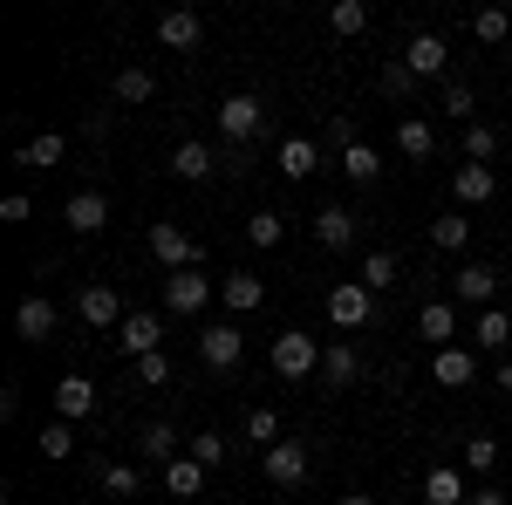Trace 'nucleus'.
<instances>
[{
  "label": "nucleus",
  "mask_w": 512,
  "mask_h": 505,
  "mask_svg": "<svg viewBox=\"0 0 512 505\" xmlns=\"http://www.w3.org/2000/svg\"><path fill=\"white\" fill-rule=\"evenodd\" d=\"M137 451H144V465H171V458H185V451H178V430L171 424H144L137 430Z\"/></svg>",
  "instance_id": "412c9836"
},
{
  "label": "nucleus",
  "mask_w": 512,
  "mask_h": 505,
  "mask_svg": "<svg viewBox=\"0 0 512 505\" xmlns=\"http://www.w3.org/2000/svg\"><path fill=\"white\" fill-rule=\"evenodd\" d=\"M96 485H103L110 499H137V492H144V471H137V465H103Z\"/></svg>",
  "instance_id": "473e14b6"
},
{
  "label": "nucleus",
  "mask_w": 512,
  "mask_h": 505,
  "mask_svg": "<svg viewBox=\"0 0 512 505\" xmlns=\"http://www.w3.org/2000/svg\"><path fill=\"white\" fill-rule=\"evenodd\" d=\"M342 178H349V185H376V178H383V157H376V144H355V151H342Z\"/></svg>",
  "instance_id": "c85d7f7f"
},
{
  "label": "nucleus",
  "mask_w": 512,
  "mask_h": 505,
  "mask_svg": "<svg viewBox=\"0 0 512 505\" xmlns=\"http://www.w3.org/2000/svg\"><path fill=\"white\" fill-rule=\"evenodd\" d=\"M472 376H478V355H472V349H437V355H431V383L465 389Z\"/></svg>",
  "instance_id": "f3484780"
},
{
  "label": "nucleus",
  "mask_w": 512,
  "mask_h": 505,
  "mask_svg": "<svg viewBox=\"0 0 512 505\" xmlns=\"http://www.w3.org/2000/svg\"><path fill=\"white\" fill-rule=\"evenodd\" d=\"M260 123H267V103H260V96H226V103H219V137H226V144H253Z\"/></svg>",
  "instance_id": "7ed1b4c3"
},
{
  "label": "nucleus",
  "mask_w": 512,
  "mask_h": 505,
  "mask_svg": "<svg viewBox=\"0 0 512 505\" xmlns=\"http://www.w3.org/2000/svg\"><path fill=\"white\" fill-rule=\"evenodd\" d=\"M158 96V76L151 69H123L117 76V103H151Z\"/></svg>",
  "instance_id": "e433bc0d"
},
{
  "label": "nucleus",
  "mask_w": 512,
  "mask_h": 505,
  "mask_svg": "<svg viewBox=\"0 0 512 505\" xmlns=\"http://www.w3.org/2000/svg\"><path fill=\"white\" fill-rule=\"evenodd\" d=\"M69 451H76V424H69V417H55V424L41 430V458H69Z\"/></svg>",
  "instance_id": "a19ab883"
},
{
  "label": "nucleus",
  "mask_w": 512,
  "mask_h": 505,
  "mask_svg": "<svg viewBox=\"0 0 512 505\" xmlns=\"http://www.w3.org/2000/svg\"><path fill=\"white\" fill-rule=\"evenodd\" d=\"M362 287H369V294L396 287V253H369V260H362Z\"/></svg>",
  "instance_id": "58836bf2"
},
{
  "label": "nucleus",
  "mask_w": 512,
  "mask_h": 505,
  "mask_svg": "<svg viewBox=\"0 0 512 505\" xmlns=\"http://www.w3.org/2000/svg\"><path fill=\"white\" fill-rule=\"evenodd\" d=\"M506 62H512V48H506Z\"/></svg>",
  "instance_id": "603ef678"
},
{
  "label": "nucleus",
  "mask_w": 512,
  "mask_h": 505,
  "mask_svg": "<svg viewBox=\"0 0 512 505\" xmlns=\"http://www.w3.org/2000/svg\"><path fill=\"white\" fill-rule=\"evenodd\" d=\"M185 458H192V465H205V471H219L226 458H233V444H226L219 430H198V437H185Z\"/></svg>",
  "instance_id": "cd10ccee"
},
{
  "label": "nucleus",
  "mask_w": 512,
  "mask_h": 505,
  "mask_svg": "<svg viewBox=\"0 0 512 505\" xmlns=\"http://www.w3.org/2000/svg\"><path fill=\"white\" fill-rule=\"evenodd\" d=\"M499 157V130L492 123H465V164H492Z\"/></svg>",
  "instance_id": "f704fd0d"
},
{
  "label": "nucleus",
  "mask_w": 512,
  "mask_h": 505,
  "mask_svg": "<svg viewBox=\"0 0 512 505\" xmlns=\"http://www.w3.org/2000/svg\"><path fill=\"white\" fill-rule=\"evenodd\" d=\"M335 505H376V499H369V492H342Z\"/></svg>",
  "instance_id": "3c124183"
},
{
  "label": "nucleus",
  "mask_w": 512,
  "mask_h": 505,
  "mask_svg": "<svg viewBox=\"0 0 512 505\" xmlns=\"http://www.w3.org/2000/svg\"><path fill=\"white\" fill-rule=\"evenodd\" d=\"M246 444H267V451H274V444H280V417H274V410H267V403H260L253 417H246Z\"/></svg>",
  "instance_id": "79ce46f5"
},
{
  "label": "nucleus",
  "mask_w": 512,
  "mask_h": 505,
  "mask_svg": "<svg viewBox=\"0 0 512 505\" xmlns=\"http://www.w3.org/2000/svg\"><path fill=\"white\" fill-rule=\"evenodd\" d=\"M472 335H478V349H485V355H499L512 342V314L506 308H478V328H472Z\"/></svg>",
  "instance_id": "bb28decb"
},
{
  "label": "nucleus",
  "mask_w": 512,
  "mask_h": 505,
  "mask_svg": "<svg viewBox=\"0 0 512 505\" xmlns=\"http://www.w3.org/2000/svg\"><path fill=\"white\" fill-rule=\"evenodd\" d=\"M315 369H321L315 335H308V328H280V335H274V376H287V383H308Z\"/></svg>",
  "instance_id": "f257e3e1"
},
{
  "label": "nucleus",
  "mask_w": 512,
  "mask_h": 505,
  "mask_svg": "<svg viewBox=\"0 0 512 505\" xmlns=\"http://www.w3.org/2000/svg\"><path fill=\"white\" fill-rule=\"evenodd\" d=\"M506 246H512V239H506Z\"/></svg>",
  "instance_id": "864d4df0"
},
{
  "label": "nucleus",
  "mask_w": 512,
  "mask_h": 505,
  "mask_svg": "<svg viewBox=\"0 0 512 505\" xmlns=\"http://www.w3.org/2000/svg\"><path fill=\"white\" fill-rule=\"evenodd\" d=\"M403 69L417 82H437L444 69H451V48H444V35H410V48H403Z\"/></svg>",
  "instance_id": "0eeeda50"
},
{
  "label": "nucleus",
  "mask_w": 512,
  "mask_h": 505,
  "mask_svg": "<svg viewBox=\"0 0 512 505\" xmlns=\"http://www.w3.org/2000/svg\"><path fill=\"white\" fill-rule=\"evenodd\" d=\"M478 96H472V82H458V76H444V117H458V123H478Z\"/></svg>",
  "instance_id": "c9c22d12"
},
{
  "label": "nucleus",
  "mask_w": 512,
  "mask_h": 505,
  "mask_svg": "<svg viewBox=\"0 0 512 505\" xmlns=\"http://www.w3.org/2000/svg\"><path fill=\"white\" fill-rule=\"evenodd\" d=\"M417 335H424L431 349H451V335H458V314L444 308V301H424V308H417Z\"/></svg>",
  "instance_id": "5701e85b"
},
{
  "label": "nucleus",
  "mask_w": 512,
  "mask_h": 505,
  "mask_svg": "<svg viewBox=\"0 0 512 505\" xmlns=\"http://www.w3.org/2000/svg\"><path fill=\"white\" fill-rule=\"evenodd\" d=\"M451 192H458V205H492L499 198V171L492 164H458L451 171Z\"/></svg>",
  "instance_id": "1a4fd4ad"
},
{
  "label": "nucleus",
  "mask_w": 512,
  "mask_h": 505,
  "mask_svg": "<svg viewBox=\"0 0 512 505\" xmlns=\"http://www.w3.org/2000/svg\"><path fill=\"white\" fill-rule=\"evenodd\" d=\"M383 96H390V103H410V96H417V76H410V69H403V62H390V69H383Z\"/></svg>",
  "instance_id": "c03bdc74"
},
{
  "label": "nucleus",
  "mask_w": 512,
  "mask_h": 505,
  "mask_svg": "<svg viewBox=\"0 0 512 505\" xmlns=\"http://www.w3.org/2000/svg\"><path fill=\"white\" fill-rule=\"evenodd\" d=\"M76 314L89 321V328H123V301L110 294V287H82V294H76Z\"/></svg>",
  "instance_id": "2eb2a0df"
},
{
  "label": "nucleus",
  "mask_w": 512,
  "mask_h": 505,
  "mask_svg": "<svg viewBox=\"0 0 512 505\" xmlns=\"http://www.w3.org/2000/svg\"><path fill=\"white\" fill-rule=\"evenodd\" d=\"M205 301H212V280H205L198 267L164 273V308L171 314H205Z\"/></svg>",
  "instance_id": "39448f33"
},
{
  "label": "nucleus",
  "mask_w": 512,
  "mask_h": 505,
  "mask_svg": "<svg viewBox=\"0 0 512 505\" xmlns=\"http://www.w3.org/2000/svg\"><path fill=\"white\" fill-rule=\"evenodd\" d=\"M158 342H164L158 314H123V328H117V349L123 355H158Z\"/></svg>",
  "instance_id": "f8f14e48"
},
{
  "label": "nucleus",
  "mask_w": 512,
  "mask_h": 505,
  "mask_svg": "<svg viewBox=\"0 0 512 505\" xmlns=\"http://www.w3.org/2000/svg\"><path fill=\"white\" fill-rule=\"evenodd\" d=\"M376 314L383 308H376V294H369L362 280H342V287L328 294V321H335V328H369Z\"/></svg>",
  "instance_id": "20e7f679"
},
{
  "label": "nucleus",
  "mask_w": 512,
  "mask_h": 505,
  "mask_svg": "<svg viewBox=\"0 0 512 505\" xmlns=\"http://www.w3.org/2000/svg\"><path fill=\"white\" fill-rule=\"evenodd\" d=\"M328 137H335L342 151H355V144H362V137H355V123H349V117H335V123H328Z\"/></svg>",
  "instance_id": "de8ad7c7"
},
{
  "label": "nucleus",
  "mask_w": 512,
  "mask_h": 505,
  "mask_svg": "<svg viewBox=\"0 0 512 505\" xmlns=\"http://www.w3.org/2000/svg\"><path fill=\"white\" fill-rule=\"evenodd\" d=\"M260 471H267V485H280V492H287V485H301V478H308V444L280 437L274 451L260 458Z\"/></svg>",
  "instance_id": "423d86ee"
},
{
  "label": "nucleus",
  "mask_w": 512,
  "mask_h": 505,
  "mask_svg": "<svg viewBox=\"0 0 512 505\" xmlns=\"http://www.w3.org/2000/svg\"><path fill=\"white\" fill-rule=\"evenodd\" d=\"M62 151H69V137H62V130H41V137H28V144L14 151V164H28V171H48V164H55Z\"/></svg>",
  "instance_id": "393cba45"
},
{
  "label": "nucleus",
  "mask_w": 512,
  "mask_h": 505,
  "mask_svg": "<svg viewBox=\"0 0 512 505\" xmlns=\"http://www.w3.org/2000/svg\"><path fill=\"white\" fill-rule=\"evenodd\" d=\"M239 355H246L239 328H198V362L205 369H239Z\"/></svg>",
  "instance_id": "9b49d317"
},
{
  "label": "nucleus",
  "mask_w": 512,
  "mask_h": 505,
  "mask_svg": "<svg viewBox=\"0 0 512 505\" xmlns=\"http://www.w3.org/2000/svg\"><path fill=\"white\" fill-rule=\"evenodd\" d=\"M465 499H472L465 471H451V465H431V471H424V505H465Z\"/></svg>",
  "instance_id": "dca6fc26"
},
{
  "label": "nucleus",
  "mask_w": 512,
  "mask_h": 505,
  "mask_svg": "<svg viewBox=\"0 0 512 505\" xmlns=\"http://www.w3.org/2000/svg\"><path fill=\"white\" fill-rule=\"evenodd\" d=\"M492 383H499V389L512 396V362H499V376H492Z\"/></svg>",
  "instance_id": "8fccbe9b"
},
{
  "label": "nucleus",
  "mask_w": 512,
  "mask_h": 505,
  "mask_svg": "<svg viewBox=\"0 0 512 505\" xmlns=\"http://www.w3.org/2000/svg\"><path fill=\"white\" fill-rule=\"evenodd\" d=\"M315 239L328 246V253H349L355 246V212L349 205H321L315 212Z\"/></svg>",
  "instance_id": "4468645a"
},
{
  "label": "nucleus",
  "mask_w": 512,
  "mask_h": 505,
  "mask_svg": "<svg viewBox=\"0 0 512 505\" xmlns=\"http://www.w3.org/2000/svg\"><path fill=\"white\" fill-rule=\"evenodd\" d=\"M14 335H21V342H48V335H55V308H48L41 294H28V301L14 308Z\"/></svg>",
  "instance_id": "6ab92c4d"
},
{
  "label": "nucleus",
  "mask_w": 512,
  "mask_h": 505,
  "mask_svg": "<svg viewBox=\"0 0 512 505\" xmlns=\"http://www.w3.org/2000/svg\"><path fill=\"white\" fill-rule=\"evenodd\" d=\"M465 239H472V219H465V212H437L431 219V246L437 253H458Z\"/></svg>",
  "instance_id": "c756f323"
},
{
  "label": "nucleus",
  "mask_w": 512,
  "mask_h": 505,
  "mask_svg": "<svg viewBox=\"0 0 512 505\" xmlns=\"http://www.w3.org/2000/svg\"><path fill=\"white\" fill-rule=\"evenodd\" d=\"M219 301L233 314H253L267 301V280H260V273H226V280H219Z\"/></svg>",
  "instance_id": "a211bd4d"
},
{
  "label": "nucleus",
  "mask_w": 512,
  "mask_h": 505,
  "mask_svg": "<svg viewBox=\"0 0 512 505\" xmlns=\"http://www.w3.org/2000/svg\"><path fill=\"white\" fill-rule=\"evenodd\" d=\"M137 383H171V362H164V349H158V355H137Z\"/></svg>",
  "instance_id": "a18cd8bd"
},
{
  "label": "nucleus",
  "mask_w": 512,
  "mask_h": 505,
  "mask_svg": "<svg viewBox=\"0 0 512 505\" xmlns=\"http://www.w3.org/2000/svg\"><path fill=\"white\" fill-rule=\"evenodd\" d=\"M465 505H512V499H506V492H492V485H478V492H472Z\"/></svg>",
  "instance_id": "09e8293b"
},
{
  "label": "nucleus",
  "mask_w": 512,
  "mask_h": 505,
  "mask_svg": "<svg viewBox=\"0 0 512 505\" xmlns=\"http://www.w3.org/2000/svg\"><path fill=\"white\" fill-rule=\"evenodd\" d=\"M451 294H458L465 308H492V294H499V273L485 267V260H472V267L451 273Z\"/></svg>",
  "instance_id": "9d476101"
},
{
  "label": "nucleus",
  "mask_w": 512,
  "mask_h": 505,
  "mask_svg": "<svg viewBox=\"0 0 512 505\" xmlns=\"http://www.w3.org/2000/svg\"><path fill=\"white\" fill-rule=\"evenodd\" d=\"M396 151H403V157H431L437 151V130L424 117H403V123H396Z\"/></svg>",
  "instance_id": "7c9ffc66"
},
{
  "label": "nucleus",
  "mask_w": 512,
  "mask_h": 505,
  "mask_svg": "<svg viewBox=\"0 0 512 505\" xmlns=\"http://www.w3.org/2000/svg\"><path fill=\"white\" fill-rule=\"evenodd\" d=\"M472 35L485 41V48H499V41H512V21H506V7H478V14H472Z\"/></svg>",
  "instance_id": "72a5a7b5"
},
{
  "label": "nucleus",
  "mask_w": 512,
  "mask_h": 505,
  "mask_svg": "<svg viewBox=\"0 0 512 505\" xmlns=\"http://www.w3.org/2000/svg\"><path fill=\"white\" fill-rule=\"evenodd\" d=\"M328 28H335V35H362V28H369V7H362V0H335V7H328Z\"/></svg>",
  "instance_id": "4c0bfd02"
},
{
  "label": "nucleus",
  "mask_w": 512,
  "mask_h": 505,
  "mask_svg": "<svg viewBox=\"0 0 512 505\" xmlns=\"http://www.w3.org/2000/svg\"><path fill=\"white\" fill-rule=\"evenodd\" d=\"M492 465H499V444H492V437H465V471H472V478H485Z\"/></svg>",
  "instance_id": "37998d69"
},
{
  "label": "nucleus",
  "mask_w": 512,
  "mask_h": 505,
  "mask_svg": "<svg viewBox=\"0 0 512 505\" xmlns=\"http://www.w3.org/2000/svg\"><path fill=\"white\" fill-rule=\"evenodd\" d=\"M151 260H158L164 273H185V267H198L205 253L192 246V233H185V226H171V219H158V226H151Z\"/></svg>",
  "instance_id": "f03ea898"
},
{
  "label": "nucleus",
  "mask_w": 512,
  "mask_h": 505,
  "mask_svg": "<svg viewBox=\"0 0 512 505\" xmlns=\"http://www.w3.org/2000/svg\"><path fill=\"white\" fill-rule=\"evenodd\" d=\"M62 226H69V233H103V226H110V198L103 192H76L69 198V205H62Z\"/></svg>",
  "instance_id": "6e6552de"
},
{
  "label": "nucleus",
  "mask_w": 512,
  "mask_h": 505,
  "mask_svg": "<svg viewBox=\"0 0 512 505\" xmlns=\"http://www.w3.org/2000/svg\"><path fill=\"white\" fill-rule=\"evenodd\" d=\"M198 485H205V465H192V458H171V465H164V492H171V499H192Z\"/></svg>",
  "instance_id": "2f4dec72"
},
{
  "label": "nucleus",
  "mask_w": 512,
  "mask_h": 505,
  "mask_svg": "<svg viewBox=\"0 0 512 505\" xmlns=\"http://www.w3.org/2000/svg\"><path fill=\"white\" fill-rule=\"evenodd\" d=\"M158 41L164 48H198V41H205V21H198L192 7H171V14L158 21Z\"/></svg>",
  "instance_id": "aec40b11"
},
{
  "label": "nucleus",
  "mask_w": 512,
  "mask_h": 505,
  "mask_svg": "<svg viewBox=\"0 0 512 505\" xmlns=\"http://www.w3.org/2000/svg\"><path fill=\"white\" fill-rule=\"evenodd\" d=\"M280 178H315V164H321V151L315 144H308V137H287V144H280Z\"/></svg>",
  "instance_id": "a878e982"
},
{
  "label": "nucleus",
  "mask_w": 512,
  "mask_h": 505,
  "mask_svg": "<svg viewBox=\"0 0 512 505\" xmlns=\"http://www.w3.org/2000/svg\"><path fill=\"white\" fill-rule=\"evenodd\" d=\"M28 212H35V205H28V192H7V198H0V219H7V226H21Z\"/></svg>",
  "instance_id": "49530a36"
},
{
  "label": "nucleus",
  "mask_w": 512,
  "mask_h": 505,
  "mask_svg": "<svg viewBox=\"0 0 512 505\" xmlns=\"http://www.w3.org/2000/svg\"><path fill=\"white\" fill-rule=\"evenodd\" d=\"M96 403H103V396H96L89 376H62V383H55V417H69V424H76V417H96Z\"/></svg>",
  "instance_id": "ddd939ff"
},
{
  "label": "nucleus",
  "mask_w": 512,
  "mask_h": 505,
  "mask_svg": "<svg viewBox=\"0 0 512 505\" xmlns=\"http://www.w3.org/2000/svg\"><path fill=\"white\" fill-rule=\"evenodd\" d=\"M246 239H253V246H280V239H287V219H280V212H253V219H246Z\"/></svg>",
  "instance_id": "ea45409f"
},
{
  "label": "nucleus",
  "mask_w": 512,
  "mask_h": 505,
  "mask_svg": "<svg viewBox=\"0 0 512 505\" xmlns=\"http://www.w3.org/2000/svg\"><path fill=\"white\" fill-rule=\"evenodd\" d=\"M212 171H219V157L205 151V144H178L171 151V178H185V185H205Z\"/></svg>",
  "instance_id": "4be33fe9"
},
{
  "label": "nucleus",
  "mask_w": 512,
  "mask_h": 505,
  "mask_svg": "<svg viewBox=\"0 0 512 505\" xmlns=\"http://www.w3.org/2000/svg\"><path fill=\"white\" fill-rule=\"evenodd\" d=\"M355 376H362V355H355L349 342H335V349H321V383H328V389H349Z\"/></svg>",
  "instance_id": "b1692460"
}]
</instances>
